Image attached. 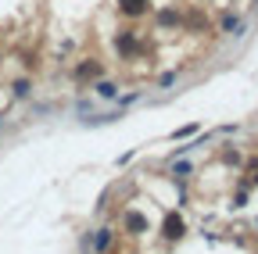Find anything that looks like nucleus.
Masks as SVG:
<instances>
[{"label":"nucleus","instance_id":"f257e3e1","mask_svg":"<svg viewBox=\"0 0 258 254\" xmlns=\"http://www.w3.org/2000/svg\"><path fill=\"white\" fill-rule=\"evenodd\" d=\"M183 229H186V226H183V218H179V215H169V218H165V236H169V240H179Z\"/></svg>","mask_w":258,"mask_h":254},{"label":"nucleus","instance_id":"f03ea898","mask_svg":"<svg viewBox=\"0 0 258 254\" xmlns=\"http://www.w3.org/2000/svg\"><path fill=\"white\" fill-rule=\"evenodd\" d=\"M147 4H151V0H118V8H122L125 15H144Z\"/></svg>","mask_w":258,"mask_h":254},{"label":"nucleus","instance_id":"7ed1b4c3","mask_svg":"<svg viewBox=\"0 0 258 254\" xmlns=\"http://www.w3.org/2000/svg\"><path fill=\"white\" fill-rule=\"evenodd\" d=\"M125 226L133 229V233H144V229H147V218L137 215V211H129V215H125Z\"/></svg>","mask_w":258,"mask_h":254},{"label":"nucleus","instance_id":"20e7f679","mask_svg":"<svg viewBox=\"0 0 258 254\" xmlns=\"http://www.w3.org/2000/svg\"><path fill=\"white\" fill-rule=\"evenodd\" d=\"M108 243H111V233H108V229H101V233H97V250H104Z\"/></svg>","mask_w":258,"mask_h":254},{"label":"nucleus","instance_id":"39448f33","mask_svg":"<svg viewBox=\"0 0 258 254\" xmlns=\"http://www.w3.org/2000/svg\"><path fill=\"white\" fill-rule=\"evenodd\" d=\"M97 93H101V97H115V93H118V90H115L111 82H101V86H97Z\"/></svg>","mask_w":258,"mask_h":254},{"label":"nucleus","instance_id":"423d86ee","mask_svg":"<svg viewBox=\"0 0 258 254\" xmlns=\"http://www.w3.org/2000/svg\"><path fill=\"white\" fill-rule=\"evenodd\" d=\"M97 72H101L97 65H83V68H79V79H86V75H97Z\"/></svg>","mask_w":258,"mask_h":254},{"label":"nucleus","instance_id":"0eeeda50","mask_svg":"<svg viewBox=\"0 0 258 254\" xmlns=\"http://www.w3.org/2000/svg\"><path fill=\"white\" fill-rule=\"evenodd\" d=\"M240 29V18H226V33H237Z\"/></svg>","mask_w":258,"mask_h":254},{"label":"nucleus","instance_id":"6e6552de","mask_svg":"<svg viewBox=\"0 0 258 254\" xmlns=\"http://www.w3.org/2000/svg\"><path fill=\"white\" fill-rule=\"evenodd\" d=\"M118 47L122 50H133V36H118Z\"/></svg>","mask_w":258,"mask_h":254}]
</instances>
